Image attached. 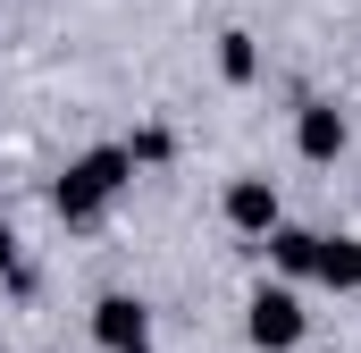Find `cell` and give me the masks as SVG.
<instances>
[{
    "label": "cell",
    "mask_w": 361,
    "mask_h": 353,
    "mask_svg": "<svg viewBox=\"0 0 361 353\" xmlns=\"http://www.w3.org/2000/svg\"><path fill=\"white\" fill-rule=\"evenodd\" d=\"M92 328H101V345H109V353H143V345H152V320H143V303H126V294H109Z\"/></svg>",
    "instance_id": "cell-2"
},
{
    "label": "cell",
    "mask_w": 361,
    "mask_h": 353,
    "mask_svg": "<svg viewBox=\"0 0 361 353\" xmlns=\"http://www.w3.org/2000/svg\"><path fill=\"white\" fill-rule=\"evenodd\" d=\"M126 169H135V152H92L85 169L59 185V210H68V219H92V210H101V202L126 185Z\"/></svg>",
    "instance_id": "cell-1"
},
{
    "label": "cell",
    "mask_w": 361,
    "mask_h": 353,
    "mask_svg": "<svg viewBox=\"0 0 361 353\" xmlns=\"http://www.w3.org/2000/svg\"><path fill=\"white\" fill-rule=\"evenodd\" d=\"M252 337H261V345H294V337H302L294 294H252Z\"/></svg>",
    "instance_id": "cell-3"
},
{
    "label": "cell",
    "mask_w": 361,
    "mask_h": 353,
    "mask_svg": "<svg viewBox=\"0 0 361 353\" xmlns=\"http://www.w3.org/2000/svg\"><path fill=\"white\" fill-rule=\"evenodd\" d=\"M302 152H311V160H328V152H345V118L311 101V109H302Z\"/></svg>",
    "instance_id": "cell-5"
},
{
    "label": "cell",
    "mask_w": 361,
    "mask_h": 353,
    "mask_svg": "<svg viewBox=\"0 0 361 353\" xmlns=\"http://www.w3.org/2000/svg\"><path fill=\"white\" fill-rule=\"evenodd\" d=\"M0 269H8V227H0Z\"/></svg>",
    "instance_id": "cell-6"
},
{
    "label": "cell",
    "mask_w": 361,
    "mask_h": 353,
    "mask_svg": "<svg viewBox=\"0 0 361 353\" xmlns=\"http://www.w3.org/2000/svg\"><path fill=\"white\" fill-rule=\"evenodd\" d=\"M227 219H235V227H269V219H277V193H269V176H244V185L227 193Z\"/></svg>",
    "instance_id": "cell-4"
}]
</instances>
